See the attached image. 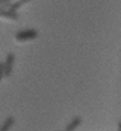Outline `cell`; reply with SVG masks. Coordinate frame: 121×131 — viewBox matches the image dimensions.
Listing matches in <instances>:
<instances>
[{
    "mask_svg": "<svg viewBox=\"0 0 121 131\" xmlns=\"http://www.w3.org/2000/svg\"><path fill=\"white\" fill-rule=\"evenodd\" d=\"M18 3H20V6H24V5H27L29 2H32V0H17Z\"/></svg>",
    "mask_w": 121,
    "mask_h": 131,
    "instance_id": "cell-8",
    "label": "cell"
},
{
    "mask_svg": "<svg viewBox=\"0 0 121 131\" xmlns=\"http://www.w3.org/2000/svg\"><path fill=\"white\" fill-rule=\"evenodd\" d=\"M5 78V69H3V63H0V81Z\"/></svg>",
    "mask_w": 121,
    "mask_h": 131,
    "instance_id": "cell-7",
    "label": "cell"
},
{
    "mask_svg": "<svg viewBox=\"0 0 121 131\" xmlns=\"http://www.w3.org/2000/svg\"><path fill=\"white\" fill-rule=\"evenodd\" d=\"M14 122H15V119H14L12 116H9V117H6V119L3 121V124H2V127H0V131H9V130H11V127L14 125Z\"/></svg>",
    "mask_w": 121,
    "mask_h": 131,
    "instance_id": "cell-5",
    "label": "cell"
},
{
    "mask_svg": "<svg viewBox=\"0 0 121 131\" xmlns=\"http://www.w3.org/2000/svg\"><path fill=\"white\" fill-rule=\"evenodd\" d=\"M82 124V117H74L73 121H70L65 127V131H76Z\"/></svg>",
    "mask_w": 121,
    "mask_h": 131,
    "instance_id": "cell-4",
    "label": "cell"
},
{
    "mask_svg": "<svg viewBox=\"0 0 121 131\" xmlns=\"http://www.w3.org/2000/svg\"><path fill=\"white\" fill-rule=\"evenodd\" d=\"M0 18L11 20V21H17L18 20V14L14 12V11H9L8 8H3V9H0Z\"/></svg>",
    "mask_w": 121,
    "mask_h": 131,
    "instance_id": "cell-3",
    "label": "cell"
},
{
    "mask_svg": "<svg viewBox=\"0 0 121 131\" xmlns=\"http://www.w3.org/2000/svg\"><path fill=\"white\" fill-rule=\"evenodd\" d=\"M14 63H15V55L14 53H8L5 61H3V69H5V78H9L12 75V70H14Z\"/></svg>",
    "mask_w": 121,
    "mask_h": 131,
    "instance_id": "cell-2",
    "label": "cell"
},
{
    "mask_svg": "<svg viewBox=\"0 0 121 131\" xmlns=\"http://www.w3.org/2000/svg\"><path fill=\"white\" fill-rule=\"evenodd\" d=\"M12 2H15V0H0V6L2 8H8Z\"/></svg>",
    "mask_w": 121,
    "mask_h": 131,
    "instance_id": "cell-6",
    "label": "cell"
},
{
    "mask_svg": "<svg viewBox=\"0 0 121 131\" xmlns=\"http://www.w3.org/2000/svg\"><path fill=\"white\" fill-rule=\"evenodd\" d=\"M118 131H121V124H120V125H118Z\"/></svg>",
    "mask_w": 121,
    "mask_h": 131,
    "instance_id": "cell-9",
    "label": "cell"
},
{
    "mask_svg": "<svg viewBox=\"0 0 121 131\" xmlns=\"http://www.w3.org/2000/svg\"><path fill=\"white\" fill-rule=\"evenodd\" d=\"M36 37H38V32L35 29H23V31H18V32L14 35V38H15L17 43L30 41V40H35Z\"/></svg>",
    "mask_w": 121,
    "mask_h": 131,
    "instance_id": "cell-1",
    "label": "cell"
}]
</instances>
